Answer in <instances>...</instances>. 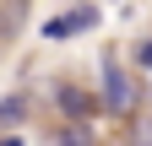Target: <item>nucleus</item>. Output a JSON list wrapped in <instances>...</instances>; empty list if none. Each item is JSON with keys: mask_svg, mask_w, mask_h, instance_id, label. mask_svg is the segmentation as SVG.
Returning <instances> with one entry per match:
<instances>
[{"mask_svg": "<svg viewBox=\"0 0 152 146\" xmlns=\"http://www.w3.org/2000/svg\"><path fill=\"white\" fill-rule=\"evenodd\" d=\"M103 108H109V114H130V108H136L130 76H125L120 65H103Z\"/></svg>", "mask_w": 152, "mask_h": 146, "instance_id": "1", "label": "nucleus"}, {"mask_svg": "<svg viewBox=\"0 0 152 146\" xmlns=\"http://www.w3.org/2000/svg\"><path fill=\"white\" fill-rule=\"evenodd\" d=\"M82 27H98V6H76L65 16H54V22L44 27V38H76Z\"/></svg>", "mask_w": 152, "mask_h": 146, "instance_id": "2", "label": "nucleus"}, {"mask_svg": "<svg viewBox=\"0 0 152 146\" xmlns=\"http://www.w3.org/2000/svg\"><path fill=\"white\" fill-rule=\"evenodd\" d=\"M54 103H60L65 119H92V114H98V98L82 92V87H60V92H54Z\"/></svg>", "mask_w": 152, "mask_h": 146, "instance_id": "3", "label": "nucleus"}, {"mask_svg": "<svg viewBox=\"0 0 152 146\" xmlns=\"http://www.w3.org/2000/svg\"><path fill=\"white\" fill-rule=\"evenodd\" d=\"M54 146H92V135H87V119H71L65 130H60V141Z\"/></svg>", "mask_w": 152, "mask_h": 146, "instance_id": "4", "label": "nucleus"}, {"mask_svg": "<svg viewBox=\"0 0 152 146\" xmlns=\"http://www.w3.org/2000/svg\"><path fill=\"white\" fill-rule=\"evenodd\" d=\"M22 119V98H0V124H16Z\"/></svg>", "mask_w": 152, "mask_h": 146, "instance_id": "5", "label": "nucleus"}, {"mask_svg": "<svg viewBox=\"0 0 152 146\" xmlns=\"http://www.w3.org/2000/svg\"><path fill=\"white\" fill-rule=\"evenodd\" d=\"M136 65H147V70H152V38H141V43H136Z\"/></svg>", "mask_w": 152, "mask_h": 146, "instance_id": "6", "label": "nucleus"}]
</instances>
